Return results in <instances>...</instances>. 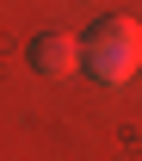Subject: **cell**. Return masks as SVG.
Wrapping results in <instances>:
<instances>
[{"mask_svg":"<svg viewBox=\"0 0 142 161\" xmlns=\"http://www.w3.org/2000/svg\"><path fill=\"white\" fill-rule=\"evenodd\" d=\"M81 68L105 87H124V80L142 68V25L124 19V13H105L93 19V31L81 37Z\"/></svg>","mask_w":142,"mask_h":161,"instance_id":"6da1fadb","label":"cell"},{"mask_svg":"<svg viewBox=\"0 0 142 161\" xmlns=\"http://www.w3.org/2000/svg\"><path fill=\"white\" fill-rule=\"evenodd\" d=\"M31 68L43 80H68L81 68V37H68V31H37L31 37Z\"/></svg>","mask_w":142,"mask_h":161,"instance_id":"7a4b0ae2","label":"cell"}]
</instances>
